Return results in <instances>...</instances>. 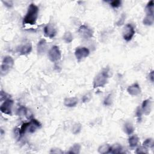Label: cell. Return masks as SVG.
Masks as SVG:
<instances>
[{"label":"cell","mask_w":154,"mask_h":154,"mask_svg":"<svg viewBox=\"0 0 154 154\" xmlns=\"http://www.w3.org/2000/svg\"><path fill=\"white\" fill-rule=\"evenodd\" d=\"M152 110V101L151 99H147L143 101L142 105V111L146 115H149Z\"/></svg>","instance_id":"cell-11"},{"label":"cell","mask_w":154,"mask_h":154,"mask_svg":"<svg viewBox=\"0 0 154 154\" xmlns=\"http://www.w3.org/2000/svg\"><path fill=\"white\" fill-rule=\"evenodd\" d=\"M143 146L146 147H150V148H152L154 146V142L152 138H147L143 143Z\"/></svg>","instance_id":"cell-26"},{"label":"cell","mask_w":154,"mask_h":154,"mask_svg":"<svg viewBox=\"0 0 154 154\" xmlns=\"http://www.w3.org/2000/svg\"><path fill=\"white\" fill-rule=\"evenodd\" d=\"M78 100L76 97L66 98L64 100V104L68 107H74L78 104Z\"/></svg>","instance_id":"cell-14"},{"label":"cell","mask_w":154,"mask_h":154,"mask_svg":"<svg viewBox=\"0 0 154 154\" xmlns=\"http://www.w3.org/2000/svg\"><path fill=\"white\" fill-rule=\"evenodd\" d=\"M153 5H154V3H153V1H152V0L147 3L145 8L146 15H153V10H154Z\"/></svg>","instance_id":"cell-20"},{"label":"cell","mask_w":154,"mask_h":154,"mask_svg":"<svg viewBox=\"0 0 154 154\" xmlns=\"http://www.w3.org/2000/svg\"><path fill=\"white\" fill-rule=\"evenodd\" d=\"M127 92L132 96H137L141 93V88L137 82L128 87Z\"/></svg>","instance_id":"cell-10"},{"label":"cell","mask_w":154,"mask_h":154,"mask_svg":"<svg viewBox=\"0 0 154 154\" xmlns=\"http://www.w3.org/2000/svg\"><path fill=\"white\" fill-rule=\"evenodd\" d=\"M122 4V1L120 0H114L110 2V5L113 8H118Z\"/></svg>","instance_id":"cell-28"},{"label":"cell","mask_w":154,"mask_h":154,"mask_svg":"<svg viewBox=\"0 0 154 154\" xmlns=\"http://www.w3.org/2000/svg\"><path fill=\"white\" fill-rule=\"evenodd\" d=\"M154 22V16L152 15H146V17L144 18L143 23L145 25L147 26H151Z\"/></svg>","instance_id":"cell-19"},{"label":"cell","mask_w":154,"mask_h":154,"mask_svg":"<svg viewBox=\"0 0 154 154\" xmlns=\"http://www.w3.org/2000/svg\"><path fill=\"white\" fill-rule=\"evenodd\" d=\"M138 142H139V138L137 135H134V136H132L129 138V140H128L129 145L130 147H134L137 146L138 143Z\"/></svg>","instance_id":"cell-18"},{"label":"cell","mask_w":154,"mask_h":154,"mask_svg":"<svg viewBox=\"0 0 154 154\" xmlns=\"http://www.w3.org/2000/svg\"><path fill=\"white\" fill-rule=\"evenodd\" d=\"M80 149H81L80 145L78 143H75L69 149V151L68 152V153L78 154L80 153Z\"/></svg>","instance_id":"cell-21"},{"label":"cell","mask_w":154,"mask_h":154,"mask_svg":"<svg viewBox=\"0 0 154 154\" xmlns=\"http://www.w3.org/2000/svg\"><path fill=\"white\" fill-rule=\"evenodd\" d=\"M32 50V44L31 43H27L22 45L20 48L21 55H27L31 53Z\"/></svg>","instance_id":"cell-15"},{"label":"cell","mask_w":154,"mask_h":154,"mask_svg":"<svg viewBox=\"0 0 154 154\" xmlns=\"http://www.w3.org/2000/svg\"><path fill=\"white\" fill-rule=\"evenodd\" d=\"M41 127V124L37 120L35 119H31L30 121V125L28 128V131L30 133H33L36 131L37 128Z\"/></svg>","instance_id":"cell-13"},{"label":"cell","mask_w":154,"mask_h":154,"mask_svg":"<svg viewBox=\"0 0 154 154\" xmlns=\"http://www.w3.org/2000/svg\"><path fill=\"white\" fill-rule=\"evenodd\" d=\"M78 31L80 35L86 39L92 38L93 35V30L86 25H82L79 28Z\"/></svg>","instance_id":"cell-7"},{"label":"cell","mask_w":154,"mask_h":154,"mask_svg":"<svg viewBox=\"0 0 154 154\" xmlns=\"http://www.w3.org/2000/svg\"><path fill=\"white\" fill-rule=\"evenodd\" d=\"M112 101H113L112 100V95H111V94H110V95H108L105 98L104 103L105 105L109 106L112 104Z\"/></svg>","instance_id":"cell-27"},{"label":"cell","mask_w":154,"mask_h":154,"mask_svg":"<svg viewBox=\"0 0 154 154\" xmlns=\"http://www.w3.org/2000/svg\"><path fill=\"white\" fill-rule=\"evenodd\" d=\"M48 58L51 61L56 62L59 61L61 58V51L57 46H53L48 52Z\"/></svg>","instance_id":"cell-4"},{"label":"cell","mask_w":154,"mask_h":154,"mask_svg":"<svg viewBox=\"0 0 154 154\" xmlns=\"http://www.w3.org/2000/svg\"><path fill=\"white\" fill-rule=\"evenodd\" d=\"M47 49V42L46 40L41 39L38 42L37 46V51L38 55H43L46 52Z\"/></svg>","instance_id":"cell-12"},{"label":"cell","mask_w":154,"mask_h":154,"mask_svg":"<svg viewBox=\"0 0 154 154\" xmlns=\"http://www.w3.org/2000/svg\"><path fill=\"white\" fill-rule=\"evenodd\" d=\"M81 128H82V126L80 123H75L72 128V134L75 135L78 134L81 131Z\"/></svg>","instance_id":"cell-25"},{"label":"cell","mask_w":154,"mask_h":154,"mask_svg":"<svg viewBox=\"0 0 154 154\" xmlns=\"http://www.w3.org/2000/svg\"><path fill=\"white\" fill-rule=\"evenodd\" d=\"M30 125V122L24 123L22 125L21 128H19V131H20V133H21V136H23V135L25 134V132H26L28 131Z\"/></svg>","instance_id":"cell-24"},{"label":"cell","mask_w":154,"mask_h":154,"mask_svg":"<svg viewBox=\"0 0 154 154\" xmlns=\"http://www.w3.org/2000/svg\"><path fill=\"white\" fill-rule=\"evenodd\" d=\"M142 110H141L140 107H138L136 110V116L138 118V122H140L141 120H142Z\"/></svg>","instance_id":"cell-30"},{"label":"cell","mask_w":154,"mask_h":154,"mask_svg":"<svg viewBox=\"0 0 154 154\" xmlns=\"http://www.w3.org/2000/svg\"><path fill=\"white\" fill-rule=\"evenodd\" d=\"M14 65V60L11 56H5L1 66V74L2 75L7 74Z\"/></svg>","instance_id":"cell-3"},{"label":"cell","mask_w":154,"mask_h":154,"mask_svg":"<svg viewBox=\"0 0 154 154\" xmlns=\"http://www.w3.org/2000/svg\"><path fill=\"white\" fill-rule=\"evenodd\" d=\"M51 153H63V152L60 149H52L50 151Z\"/></svg>","instance_id":"cell-34"},{"label":"cell","mask_w":154,"mask_h":154,"mask_svg":"<svg viewBox=\"0 0 154 154\" xmlns=\"http://www.w3.org/2000/svg\"><path fill=\"white\" fill-rule=\"evenodd\" d=\"M149 80H150V81H151L152 82H153V78H154L153 70H152V71L149 73Z\"/></svg>","instance_id":"cell-36"},{"label":"cell","mask_w":154,"mask_h":154,"mask_svg":"<svg viewBox=\"0 0 154 154\" xmlns=\"http://www.w3.org/2000/svg\"><path fill=\"white\" fill-rule=\"evenodd\" d=\"M111 150V146L108 144H104L100 146L98 149V152L101 154L110 153Z\"/></svg>","instance_id":"cell-16"},{"label":"cell","mask_w":154,"mask_h":154,"mask_svg":"<svg viewBox=\"0 0 154 154\" xmlns=\"http://www.w3.org/2000/svg\"><path fill=\"white\" fill-rule=\"evenodd\" d=\"M136 152L137 153H148V151H147V147L145 146H141L138 147L136 149Z\"/></svg>","instance_id":"cell-29"},{"label":"cell","mask_w":154,"mask_h":154,"mask_svg":"<svg viewBox=\"0 0 154 154\" xmlns=\"http://www.w3.org/2000/svg\"><path fill=\"white\" fill-rule=\"evenodd\" d=\"M38 7L34 4L31 3L28 7V11L23 19L24 24L34 25L38 18Z\"/></svg>","instance_id":"cell-1"},{"label":"cell","mask_w":154,"mask_h":154,"mask_svg":"<svg viewBox=\"0 0 154 154\" xmlns=\"http://www.w3.org/2000/svg\"><path fill=\"white\" fill-rule=\"evenodd\" d=\"M3 3L6 7H7L9 8L13 6V4H13V1H3Z\"/></svg>","instance_id":"cell-32"},{"label":"cell","mask_w":154,"mask_h":154,"mask_svg":"<svg viewBox=\"0 0 154 154\" xmlns=\"http://www.w3.org/2000/svg\"><path fill=\"white\" fill-rule=\"evenodd\" d=\"M63 39L66 43H70L73 41V36L70 31H66L63 36Z\"/></svg>","instance_id":"cell-22"},{"label":"cell","mask_w":154,"mask_h":154,"mask_svg":"<svg viewBox=\"0 0 154 154\" xmlns=\"http://www.w3.org/2000/svg\"><path fill=\"white\" fill-rule=\"evenodd\" d=\"M135 33H136V31H135L134 27L130 24H126L123 29L122 35L126 41H130L134 37Z\"/></svg>","instance_id":"cell-5"},{"label":"cell","mask_w":154,"mask_h":154,"mask_svg":"<svg viewBox=\"0 0 154 154\" xmlns=\"http://www.w3.org/2000/svg\"><path fill=\"white\" fill-rule=\"evenodd\" d=\"M109 68H105L102 71L96 76L93 80V87H103L108 81L109 78Z\"/></svg>","instance_id":"cell-2"},{"label":"cell","mask_w":154,"mask_h":154,"mask_svg":"<svg viewBox=\"0 0 154 154\" xmlns=\"http://www.w3.org/2000/svg\"><path fill=\"white\" fill-rule=\"evenodd\" d=\"M122 150V147L119 144H114L112 146H111V150L110 153H120Z\"/></svg>","instance_id":"cell-23"},{"label":"cell","mask_w":154,"mask_h":154,"mask_svg":"<svg viewBox=\"0 0 154 154\" xmlns=\"http://www.w3.org/2000/svg\"><path fill=\"white\" fill-rule=\"evenodd\" d=\"M125 19V16L124 14H123L122 16V17L120 18V20L117 22V25H118V26H120V25H122L124 23Z\"/></svg>","instance_id":"cell-33"},{"label":"cell","mask_w":154,"mask_h":154,"mask_svg":"<svg viewBox=\"0 0 154 154\" xmlns=\"http://www.w3.org/2000/svg\"><path fill=\"white\" fill-rule=\"evenodd\" d=\"M14 105V101L11 99L10 98H8L7 99H5L4 102L1 104V107H0V110L1 111L7 115H11V110H12V107Z\"/></svg>","instance_id":"cell-6"},{"label":"cell","mask_w":154,"mask_h":154,"mask_svg":"<svg viewBox=\"0 0 154 154\" xmlns=\"http://www.w3.org/2000/svg\"><path fill=\"white\" fill-rule=\"evenodd\" d=\"M124 130L125 132L128 135H131L134 132V128L132 124L130 122H126L124 125Z\"/></svg>","instance_id":"cell-17"},{"label":"cell","mask_w":154,"mask_h":154,"mask_svg":"<svg viewBox=\"0 0 154 154\" xmlns=\"http://www.w3.org/2000/svg\"><path fill=\"white\" fill-rule=\"evenodd\" d=\"M89 54L90 51L86 47H78L75 51V55L78 61H81L87 57Z\"/></svg>","instance_id":"cell-8"},{"label":"cell","mask_w":154,"mask_h":154,"mask_svg":"<svg viewBox=\"0 0 154 154\" xmlns=\"http://www.w3.org/2000/svg\"><path fill=\"white\" fill-rule=\"evenodd\" d=\"M91 99V93H88L83 96L82 101H83V102H88V101H90V99Z\"/></svg>","instance_id":"cell-31"},{"label":"cell","mask_w":154,"mask_h":154,"mask_svg":"<svg viewBox=\"0 0 154 154\" xmlns=\"http://www.w3.org/2000/svg\"><path fill=\"white\" fill-rule=\"evenodd\" d=\"M8 96H7V95L6 94L5 92H4L3 91H1V101H3V99H4V101L5 99H8Z\"/></svg>","instance_id":"cell-35"},{"label":"cell","mask_w":154,"mask_h":154,"mask_svg":"<svg viewBox=\"0 0 154 154\" xmlns=\"http://www.w3.org/2000/svg\"><path fill=\"white\" fill-rule=\"evenodd\" d=\"M45 36L47 37L52 38L55 37L57 33V30L54 25L52 24H48L43 29Z\"/></svg>","instance_id":"cell-9"}]
</instances>
